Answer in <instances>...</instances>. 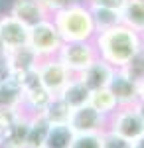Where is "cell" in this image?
<instances>
[{
    "label": "cell",
    "instance_id": "obj_27",
    "mask_svg": "<svg viewBox=\"0 0 144 148\" xmlns=\"http://www.w3.org/2000/svg\"><path fill=\"white\" fill-rule=\"evenodd\" d=\"M89 6H97V8H109V10L121 12V8L124 6L126 0H85Z\"/></svg>",
    "mask_w": 144,
    "mask_h": 148
},
{
    "label": "cell",
    "instance_id": "obj_5",
    "mask_svg": "<svg viewBox=\"0 0 144 148\" xmlns=\"http://www.w3.org/2000/svg\"><path fill=\"white\" fill-rule=\"evenodd\" d=\"M28 46L32 47L42 59L57 56V51L63 46V40H61V36H59L51 18H47L44 22H40L38 26L30 28V42H28Z\"/></svg>",
    "mask_w": 144,
    "mask_h": 148
},
{
    "label": "cell",
    "instance_id": "obj_12",
    "mask_svg": "<svg viewBox=\"0 0 144 148\" xmlns=\"http://www.w3.org/2000/svg\"><path fill=\"white\" fill-rule=\"evenodd\" d=\"M30 121H32V113H28L22 109L20 113L14 116L8 134L4 138L0 148H26L28 144V132H30Z\"/></svg>",
    "mask_w": 144,
    "mask_h": 148
},
{
    "label": "cell",
    "instance_id": "obj_16",
    "mask_svg": "<svg viewBox=\"0 0 144 148\" xmlns=\"http://www.w3.org/2000/svg\"><path fill=\"white\" fill-rule=\"evenodd\" d=\"M24 97L20 83L12 77L6 83H0V111H22Z\"/></svg>",
    "mask_w": 144,
    "mask_h": 148
},
{
    "label": "cell",
    "instance_id": "obj_21",
    "mask_svg": "<svg viewBox=\"0 0 144 148\" xmlns=\"http://www.w3.org/2000/svg\"><path fill=\"white\" fill-rule=\"evenodd\" d=\"M75 138V132L69 125H51L45 140V148H69Z\"/></svg>",
    "mask_w": 144,
    "mask_h": 148
},
{
    "label": "cell",
    "instance_id": "obj_1",
    "mask_svg": "<svg viewBox=\"0 0 144 148\" xmlns=\"http://www.w3.org/2000/svg\"><path fill=\"white\" fill-rule=\"evenodd\" d=\"M93 44L101 59H105L115 69H122L126 61L144 46V36L124 24H117L109 30L97 32Z\"/></svg>",
    "mask_w": 144,
    "mask_h": 148
},
{
    "label": "cell",
    "instance_id": "obj_20",
    "mask_svg": "<svg viewBox=\"0 0 144 148\" xmlns=\"http://www.w3.org/2000/svg\"><path fill=\"white\" fill-rule=\"evenodd\" d=\"M42 114L45 116V121L49 125H67L69 123V116H71V109L59 97H53L49 101V105L42 111Z\"/></svg>",
    "mask_w": 144,
    "mask_h": 148
},
{
    "label": "cell",
    "instance_id": "obj_7",
    "mask_svg": "<svg viewBox=\"0 0 144 148\" xmlns=\"http://www.w3.org/2000/svg\"><path fill=\"white\" fill-rule=\"evenodd\" d=\"M38 75H40V79L44 83V87L51 93L53 97H57L59 93L63 91V87H65L67 83H69V79L73 77V75L69 73V69L57 59V56L40 59V63H38Z\"/></svg>",
    "mask_w": 144,
    "mask_h": 148
},
{
    "label": "cell",
    "instance_id": "obj_31",
    "mask_svg": "<svg viewBox=\"0 0 144 148\" xmlns=\"http://www.w3.org/2000/svg\"><path fill=\"white\" fill-rule=\"evenodd\" d=\"M132 148H144V136H140L136 142H132Z\"/></svg>",
    "mask_w": 144,
    "mask_h": 148
},
{
    "label": "cell",
    "instance_id": "obj_8",
    "mask_svg": "<svg viewBox=\"0 0 144 148\" xmlns=\"http://www.w3.org/2000/svg\"><path fill=\"white\" fill-rule=\"evenodd\" d=\"M107 116H103L99 111H95L91 105L79 107L75 111H71L69 123L71 130L75 134H91V132H103L107 128Z\"/></svg>",
    "mask_w": 144,
    "mask_h": 148
},
{
    "label": "cell",
    "instance_id": "obj_28",
    "mask_svg": "<svg viewBox=\"0 0 144 148\" xmlns=\"http://www.w3.org/2000/svg\"><path fill=\"white\" fill-rule=\"evenodd\" d=\"M14 77V71H12L10 59H8V53H2L0 56V83H6Z\"/></svg>",
    "mask_w": 144,
    "mask_h": 148
},
{
    "label": "cell",
    "instance_id": "obj_32",
    "mask_svg": "<svg viewBox=\"0 0 144 148\" xmlns=\"http://www.w3.org/2000/svg\"><path fill=\"white\" fill-rule=\"evenodd\" d=\"M2 53H6V47L2 44V38H0V56H2Z\"/></svg>",
    "mask_w": 144,
    "mask_h": 148
},
{
    "label": "cell",
    "instance_id": "obj_18",
    "mask_svg": "<svg viewBox=\"0 0 144 148\" xmlns=\"http://www.w3.org/2000/svg\"><path fill=\"white\" fill-rule=\"evenodd\" d=\"M49 128H51V125L45 121V116L42 113L32 114L26 148H45V140H47V134H49Z\"/></svg>",
    "mask_w": 144,
    "mask_h": 148
},
{
    "label": "cell",
    "instance_id": "obj_11",
    "mask_svg": "<svg viewBox=\"0 0 144 148\" xmlns=\"http://www.w3.org/2000/svg\"><path fill=\"white\" fill-rule=\"evenodd\" d=\"M115 71H117V69L112 67V65H109L105 59L97 57V59H95V61H93L85 71H81V73H79L77 77L87 85L91 91H99V89L109 87V83H111Z\"/></svg>",
    "mask_w": 144,
    "mask_h": 148
},
{
    "label": "cell",
    "instance_id": "obj_25",
    "mask_svg": "<svg viewBox=\"0 0 144 148\" xmlns=\"http://www.w3.org/2000/svg\"><path fill=\"white\" fill-rule=\"evenodd\" d=\"M69 148H103L101 146V132L91 134H75Z\"/></svg>",
    "mask_w": 144,
    "mask_h": 148
},
{
    "label": "cell",
    "instance_id": "obj_30",
    "mask_svg": "<svg viewBox=\"0 0 144 148\" xmlns=\"http://www.w3.org/2000/svg\"><path fill=\"white\" fill-rule=\"evenodd\" d=\"M136 89H138V101H144V79L136 83Z\"/></svg>",
    "mask_w": 144,
    "mask_h": 148
},
{
    "label": "cell",
    "instance_id": "obj_17",
    "mask_svg": "<svg viewBox=\"0 0 144 148\" xmlns=\"http://www.w3.org/2000/svg\"><path fill=\"white\" fill-rule=\"evenodd\" d=\"M121 24L144 36V0H126L121 8Z\"/></svg>",
    "mask_w": 144,
    "mask_h": 148
},
{
    "label": "cell",
    "instance_id": "obj_24",
    "mask_svg": "<svg viewBox=\"0 0 144 148\" xmlns=\"http://www.w3.org/2000/svg\"><path fill=\"white\" fill-rule=\"evenodd\" d=\"M101 146L103 148H132V142L122 138L121 134L109 130V128H105L101 132Z\"/></svg>",
    "mask_w": 144,
    "mask_h": 148
},
{
    "label": "cell",
    "instance_id": "obj_3",
    "mask_svg": "<svg viewBox=\"0 0 144 148\" xmlns=\"http://www.w3.org/2000/svg\"><path fill=\"white\" fill-rule=\"evenodd\" d=\"M99 57L93 42H63L57 51V59L69 69L71 75H79Z\"/></svg>",
    "mask_w": 144,
    "mask_h": 148
},
{
    "label": "cell",
    "instance_id": "obj_4",
    "mask_svg": "<svg viewBox=\"0 0 144 148\" xmlns=\"http://www.w3.org/2000/svg\"><path fill=\"white\" fill-rule=\"evenodd\" d=\"M18 83L22 87V97H24V109L28 113H42L45 107L49 105V101L53 99V95L44 87V83L38 75V67L24 73L22 77H18Z\"/></svg>",
    "mask_w": 144,
    "mask_h": 148
},
{
    "label": "cell",
    "instance_id": "obj_14",
    "mask_svg": "<svg viewBox=\"0 0 144 148\" xmlns=\"http://www.w3.org/2000/svg\"><path fill=\"white\" fill-rule=\"evenodd\" d=\"M57 97L65 103L71 111H75V109H79V107L89 105V99H91V89H89L87 85L79 79L77 75H73V77L69 79V83L63 87V91L59 93Z\"/></svg>",
    "mask_w": 144,
    "mask_h": 148
},
{
    "label": "cell",
    "instance_id": "obj_29",
    "mask_svg": "<svg viewBox=\"0 0 144 148\" xmlns=\"http://www.w3.org/2000/svg\"><path fill=\"white\" fill-rule=\"evenodd\" d=\"M134 109H136V113H138V116L142 119V123H144V101H138L136 105H134Z\"/></svg>",
    "mask_w": 144,
    "mask_h": 148
},
{
    "label": "cell",
    "instance_id": "obj_9",
    "mask_svg": "<svg viewBox=\"0 0 144 148\" xmlns=\"http://www.w3.org/2000/svg\"><path fill=\"white\" fill-rule=\"evenodd\" d=\"M0 38H2L6 51H12L16 47L28 46L30 28L20 20H16L14 16H10L8 12H4V14H0Z\"/></svg>",
    "mask_w": 144,
    "mask_h": 148
},
{
    "label": "cell",
    "instance_id": "obj_2",
    "mask_svg": "<svg viewBox=\"0 0 144 148\" xmlns=\"http://www.w3.org/2000/svg\"><path fill=\"white\" fill-rule=\"evenodd\" d=\"M51 20L63 42H93L97 36L93 14L87 2H79L51 14Z\"/></svg>",
    "mask_w": 144,
    "mask_h": 148
},
{
    "label": "cell",
    "instance_id": "obj_26",
    "mask_svg": "<svg viewBox=\"0 0 144 148\" xmlns=\"http://www.w3.org/2000/svg\"><path fill=\"white\" fill-rule=\"evenodd\" d=\"M79 2H85V0H42V4H44V8L47 10L49 16L59 10H65L73 4H79Z\"/></svg>",
    "mask_w": 144,
    "mask_h": 148
},
{
    "label": "cell",
    "instance_id": "obj_22",
    "mask_svg": "<svg viewBox=\"0 0 144 148\" xmlns=\"http://www.w3.org/2000/svg\"><path fill=\"white\" fill-rule=\"evenodd\" d=\"M89 8H91V14H93V22H95L97 32L109 30L112 26L121 24V12L109 10V8H97V6H89Z\"/></svg>",
    "mask_w": 144,
    "mask_h": 148
},
{
    "label": "cell",
    "instance_id": "obj_23",
    "mask_svg": "<svg viewBox=\"0 0 144 148\" xmlns=\"http://www.w3.org/2000/svg\"><path fill=\"white\" fill-rule=\"evenodd\" d=\"M121 71L128 79H132L134 83H140V81L144 79V46L126 61V65H124Z\"/></svg>",
    "mask_w": 144,
    "mask_h": 148
},
{
    "label": "cell",
    "instance_id": "obj_6",
    "mask_svg": "<svg viewBox=\"0 0 144 148\" xmlns=\"http://www.w3.org/2000/svg\"><path fill=\"white\" fill-rule=\"evenodd\" d=\"M107 128L112 130V132H117V134H121L122 138H126L130 142H136L140 136H144V123H142V119L138 116L134 105L119 107L109 116Z\"/></svg>",
    "mask_w": 144,
    "mask_h": 148
},
{
    "label": "cell",
    "instance_id": "obj_15",
    "mask_svg": "<svg viewBox=\"0 0 144 148\" xmlns=\"http://www.w3.org/2000/svg\"><path fill=\"white\" fill-rule=\"evenodd\" d=\"M6 53H8L12 71H14V79H18V77H22L24 73H28V71L36 69V67H38V63H40V59H42V57L38 56L30 46L16 47V49L6 51Z\"/></svg>",
    "mask_w": 144,
    "mask_h": 148
},
{
    "label": "cell",
    "instance_id": "obj_13",
    "mask_svg": "<svg viewBox=\"0 0 144 148\" xmlns=\"http://www.w3.org/2000/svg\"><path fill=\"white\" fill-rule=\"evenodd\" d=\"M109 89H111V93L117 97L119 107H128V105H136V103H138L136 83H134L132 79H128L121 69L115 71L111 83H109Z\"/></svg>",
    "mask_w": 144,
    "mask_h": 148
},
{
    "label": "cell",
    "instance_id": "obj_10",
    "mask_svg": "<svg viewBox=\"0 0 144 148\" xmlns=\"http://www.w3.org/2000/svg\"><path fill=\"white\" fill-rule=\"evenodd\" d=\"M8 14L14 16L16 20H20L22 24H26L28 28H34L40 22L51 18L44 8L42 0H12Z\"/></svg>",
    "mask_w": 144,
    "mask_h": 148
},
{
    "label": "cell",
    "instance_id": "obj_19",
    "mask_svg": "<svg viewBox=\"0 0 144 148\" xmlns=\"http://www.w3.org/2000/svg\"><path fill=\"white\" fill-rule=\"evenodd\" d=\"M89 105L95 109V111H99L103 116H111L117 109H119V103H117V97L111 93L109 87H105V89H99V91H91V99H89Z\"/></svg>",
    "mask_w": 144,
    "mask_h": 148
}]
</instances>
